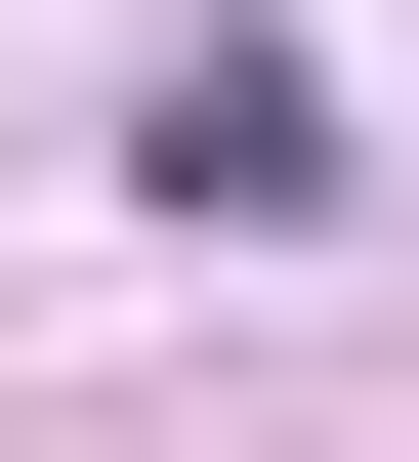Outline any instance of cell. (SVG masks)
I'll return each instance as SVG.
<instances>
[{"instance_id":"1","label":"cell","mask_w":419,"mask_h":462,"mask_svg":"<svg viewBox=\"0 0 419 462\" xmlns=\"http://www.w3.org/2000/svg\"><path fill=\"white\" fill-rule=\"evenodd\" d=\"M335 169H378V126H335L294 42H168V85H126V210H210V253H294Z\"/></svg>"}]
</instances>
